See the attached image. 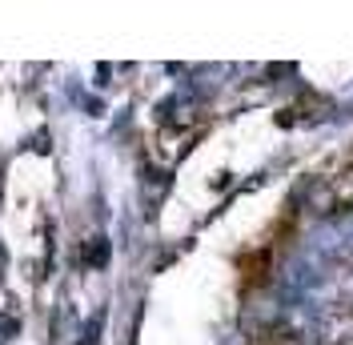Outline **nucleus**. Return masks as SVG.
<instances>
[]
</instances>
